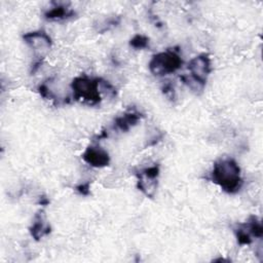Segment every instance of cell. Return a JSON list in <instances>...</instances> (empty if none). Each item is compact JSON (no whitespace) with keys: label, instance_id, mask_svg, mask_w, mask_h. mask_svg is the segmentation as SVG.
<instances>
[{"label":"cell","instance_id":"cell-1","mask_svg":"<svg viewBox=\"0 0 263 263\" xmlns=\"http://www.w3.org/2000/svg\"><path fill=\"white\" fill-rule=\"evenodd\" d=\"M211 178L223 191L234 194L238 192L242 186V178L240 176V167L232 158H222L214 163Z\"/></svg>","mask_w":263,"mask_h":263},{"label":"cell","instance_id":"cell-10","mask_svg":"<svg viewBox=\"0 0 263 263\" xmlns=\"http://www.w3.org/2000/svg\"><path fill=\"white\" fill-rule=\"evenodd\" d=\"M74 11L67 8L66 6L63 5H57L54 7H52L51 9L47 10L44 14L45 18L48 21H61V20H65L68 17H71L74 15Z\"/></svg>","mask_w":263,"mask_h":263},{"label":"cell","instance_id":"cell-11","mask_svg":"<svg viewBox=\"0 0 263 263\" xmlns=\"http://www.w3.org/2000/svg\"><path fill=\"white\" fill-rule=\"evenodd\" d=\"M240 225L246 229V231H247L251 236L258 237V238H261V237H262V234H263V227H262L261 222H260L255 216L250 217V219L248 220V222L242 223V224H240Z\"/></svg>","mask_w":263,"mask_h":263},{"label":"cell","instance_id":"cell-16","mask_svg":"<svg viewBox=\"0 0 263 263\" xmlns=\"http://www.w3.org/2000/svg\"><path fill=\"white\" fill-rule=\"evenodd\" d=\"M42 205H46L48 202H49V200L46 198V197H40V201H39Z\"/></svg>","mask_w":263,"mask_h":263},{"label":"cell","instance_id":"cell-15","mask_svg":"<svg viewBox=\"0 0 263 263\" xmlns=\"http://www.w3.org/2000/svg\"><path fill=\"white\" fill-rule=\"evenodd\" d=\"M76 190L81 195H88L89 194V183L80 184L76 187Z\"/></svg>","mask_w":263,"mask_h":263},{"label":"cell","instance_id":"cell-6","mask_svg":"<svg viewBox=\"0 0 263 263\" xmlns=\"http://www.w3.org/2000/svg\"><path fill=\"white\" fill-rule=\"evenodd\" d=\"M82 159L93 167H104L110 162L108 152L98 146H88L82 154Z\"/></svg>","mask_w":263,"mask_h":263},{"label":"cell","instance_id":"cell-3","mask_svg":"<svg viewBox=\"0 0 263 263\" xmlns=\"http://www.w3.org/2000/svg\"><path fill=\"white\" fill-rule=\"evenodd\" d=\"M181 57L175 51L167 49L154 54L149 63V70L155 76H163L176 72L182 66Z\"/></svg>","mask_w":263,"mask_h":263},{"label":"cell","instance_id":"cell-12","mask_svg":"<svg viewBox=\"0 0 263 263\" xmlns=\"http://www.w3.org/2000/svg\"><path fill=\"white\" fill-rule=\"evenodd\" d=\"M235 235H236L237 242L240 246H248V245H251L253 241L252 236L246 231V229L240 224L238 225V228L235 229Z\"/></svg>","mask_w":263,"mask_h":263},{"label":"cell","instance_id":"cell-5","mask_svg":"<svg viewBox=\"0 0 263 263\" xmlns=\"http://www.w3.org/2000/svg\"><path fill=\"white\" fill-rule=\"evenodd\" d=\"M188 69L190 71V75L194 79L205 85L206 77L212 71L211 60L209 55L202 53L193 58L188 64Z\"/></svg>","mask_w":263,"mask_h":263},{"label":"cell","instance_id":"cell-9","mask_svg":"<svg viewBox=\"0 0 263 263\" xmlns=\"http://www.w3.org/2000/svg\"><path fill=\"white\" fill-rule=\"evenodd\" d=\"M49 232H50V226L45 220L44 213L40 211L35 216L34 222L30 227V233L36 240H39L44 235H47Z\"/></svg>","mask_w":263,"mask_h":263},{"label":"cell","instance_id":"cell-14","mask_svg":"<svg viewBox=\"0 0 263 263\" xmlns=\"http://www.w3.org/2000/svg\"><path fill=\"white\" fill-rule=\"evenodd\" d=\"M162 92L170 99V100H174L175 99V89L174 86L171 83H164V85L162 86Z\"/></svg>","mask_w":263,"mask_h":263},{"label":"cell","instance_id":"cell-8","mask_svg":"<svg viewBox=\"0 0 263 263\" xmlns=\"http://www.w3.org/2000/svg\"><path fill=\"white\" fill-rule=\"evenodd\" d=\"M143 117V115L136 110H128L122 115L115 118V127L121 132H127L130 127L135 126Z\"/></svg>","mask_w":263,"mask_h":263},{"label":"cell","instance_id":"cell-2","mask_svg":"<svg viewBox=\"0 0 263 263\" xmlns=\"http://www.w3.org/2000/svg\"><path fill=\"white\" fill-rule=\"evenodd\" d=\"M71 87L73 97L77 101L88 105H97L101 101L99 79L89 78L85 75L78 76L72 81Z\"/></svg>","mask_w":263,"mask_h":263},{"label":"cell","instance_id":"cell-7","mask_svg":"<svg viewBox=\"0 0 263 263\" xmlns=\"http://www.w3.org/2000/svg\"><path fill=\"white\" fill-rule=\"evenodd\" d=\"M25 42L35 51L41 52L42 50L49 49L51 46V39L44 31H34L26 33L23 36Z\"/></svg>","mask_w":263,"mask_h":263},{"label":"cell","instance_id":"cell-4","mask_svg":"<svg viewBox=\"0 0 263 263\" xmlns=\"http://www.w3.org/2000/svg\"><path fill=\"white\" fill-rule=\"evenodd\" d=\"M159 176V166L152 165L146 167L137 174L138 178V188L146 196L153 197L157 188V179Z\"/></svg>","mask_w":263,"mask_h":263},{"label":"cell","instance_id":"cell-13","mask_svg":"<svg viewBox=\"0 0 263 263\" xmlns=\"http://www.w3.org/2000/svg\"><path fill=\"white\" fill-rule=\"evenodd\" d=\"M129 45L136 49H143L148 47L149 45V38L145 35H136L129 40Z\"/></svg>","mask_w":263,"mask_h":263}]
</instances>
